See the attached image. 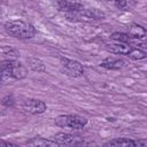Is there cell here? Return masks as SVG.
<instances>
[{"label": "cell", "mask_w": 147, "mask_h": 147, "mask_svg": "<svg viewBox=\"0 0 147 147\" xmlns=\"http://www.w3.org/2000/svg\"><path fill=\"white\" fill-rule=\"evenodd\" d=\"M1 54L6 60H17V57L20 56V52L10 46L1 47Z\"/></svg>", "instance_id": "obj_15"}, {"label": "cell", "mask_w": 147, "mask_h": 147, "mask_svg": "<svg viewBox=\"0 0 147 147\" xmlns=\"http://www.w3.org/2000/svg\"><path fill=\"white\" fill-rule=\"evenodd\" d=\"M100 65L102 68H106V69H110V70H118V69H122L124 65H125V62L122 60V59H118V57H106L105 60H102L100 62Z\"/></svg>", "instance_id": "obj_9"}, {"label": "cell", "mask_w": 147, "mask_h": 147, "mask_svg": "<svg viewBox=\"0 0 147 147\" xmlns=\"http://www.w3.org/2000/svg\"><path fill=\"white\" fill-rule=\"evenodd\" d=\"M113 3L115 5V7H117L118 9H123L127 6V1L126 0H111Z\"/></svg>", "instance_id": "obj_19"}, {"label": "cell", "mask_w": 147, "mask_h": 147, "mask_svg": "<svg viewBox=\"0 0 147 147\" xmlns=\"http://www.w3.org/2000/svg\"><path fill=\"white\" fill-rule=\"evenodd\" d=\"M28 75V70L17 60H3L1 63V77L2 82L13 79H23Z\"/></svg>", "instance_id": "obj_2"}, {"label": "cell", "mask_w": 147, "mask_h": 147, "mask_svg": "<svg viewBox=\"0 0 147 147\" xmlns=\"http://www.w3.org/2000/svg\"><path fill=\"white\" fill-rule=\"evenodd\" d=\"M52 139L56 141L59 146H70V145L76 144V137L69 133H64V132L56 133L55 136L52 137Z\"/></svg>", "instance_id": "obj_10"}, {"label": "cell", "mask_w": 147, "mask_h": 147, "mask_svg": "<svg viewBox=\"0 0 147 147\" xmlns=\"http://www.w3.org/2000/svg\"><path fill=\"white\" fill-rule=\"evenodd\" d=\"M126 56L131 60H142L147 56V53L140 48H134L132 47V49L126 54Z\"/></svg>", "instance_id": "obj_16"}, {"label": "cell", "mask_w": 147, "mask_h": 147, "mask_svg": "<svg viewBox=\"0 0 147 147\" xmlns=\"http://www.w3.org/2000/svg\"><path fill=\"white\" fill-rule=\"evenodd\" d=\"M61 69L64 75L71 78L80 77L84 74V68L80 62L67 57H61Z\"/></svg>", "instance_id": "obj_5"}, {"label": "cell", "mask_w": 147, "mask_h": 147, "mask_svg": "<svg viewBox=\"0 0 147 147\" xmlns=\"http://www.w3.org/2000/svg\"><path fill=\"white\" fill-rule=\"evenodd\" d=\"M68 20L71 21H95L105 17V14L94 8H83L77 11L64 13Z\"/></svg>", "instance_id": "obj_4"}, {"label": "cell", "mask_w": 147, "mask_h": 147, "mask_svg": "<svg viewBox=\"0 0 147 147\" xmlns=\"http://www.w3.org/2000/svg\"><path fill=\"white\" fill-rule=\"evenodd\" d=\"M106 49L113 54H118V55H126L131 49L132 46L129 45L127 42H115V44H109L106 46Z\"/></svg>", "instance_id": "obj_8"}, {"label": "cell", "mask_w": 147, "mask_h": 147, "mask_svg": "<svg viewBox=\"0 0 147 147\" xmlns=\"http://www.w3.org/2000/svg\"><path fill=\"white\" fill-rule=\"evenodd\" d=\"M110 39H113L116 42H129V40L131 39L129 33H124V32H114L110 36Z\"/></svg>", "instance_id": "obj_17"}, {"label": "cell", "mask_w": 147, "mask_h": 147, "mask_svg": "<svg viewBox=\"0 0 147 147\" xmlns=\"http://www.w3.org/2000/svg\"><path fill=\"white\" fill-rule=\"evenodd\" d=\"M136 146H147V139H137Z\"/></svg>", "instance_id": "obj_20"}, {"label": "cell", "mask_w": 147, "mask_h": 147, "mask_svg": "<svg viewBox=\"0 0 147 147\" xmlns=\"http://www.w3.org/2000/svg\"><path fill=\"white\" fill-rule=\"evenodd\" d=\"M26 63H28V67L32 71H36V72H44V71H46L45 63L40 59H37V57H28Z\"/></svg>", "instance_id": "obj_12"}, {"label": "cell", "mask_w": 147, "mask_h": 147, "mask_svg": "<svg viewBox=\"0 0 147 147\" xmlns=\"http://www.w3.org/2000/svg\"><path fill=\"white\" fill-rule=\"evenodd\" d=\"M57 8L63 13L77 11L84 8L83 3L79 0H55Z\"/></svg>", "instance_id": "obj_7"}, {"label": "cell", "mask_w": 147, "mask_h": 147, "mask_svg": "<svg viewBox=\"0 0 147 147\" xmlns=\"http://www.w3.org/2000/svg\"><path fill=\"white\" fill-rule=\"evenodd\" d=\"M0 147H16V145L11 144V142H7V141H1L0 142Z\"/></svg>", "instance_id": "obj_21"}, {"label": "cell", "mask_w": 147, "mask_h": 147, "mask_svg": "<svg viewBox=\"0 0 147 147\" xmlns=\"http://www.w3.org/2000/svg\"><path fill=\"white\" fill-rule=\"evenodd\" d=\"M129 34L133 39H142L147 37V30L142 25L133 23L129 26Z\"/></svg>", "instance_id": "obj_11"}, {"label": "cell", "mask_w": 147, "mask_h": 147, "mask_svg": "<svg viewBox=\"0 0 147 147\" xmlns=\"http://www.w3.org/2000/svg\"><path fill=\"white\" fill-rule=\"evenodd\" d=\"M21 107L24 111L32 114V115H40L46 111V103L38 99H24L21 102Z\"/></svg>", "instance_id": "obj_6"}, {"label": "cell", "mask_w": 147, "mask_h": 147, "mask_svg": "<svg viewBox=\"0 0 147 147\" xmlns=\"http://www.w3.org/2000/svg\"><path fill=\"white\" fill-rule=\"evenodd\" d=\"M54 123L59 127H69L79 130L86 126L87 119L79 115H60L54 118Z\"/></svg>", "instance_id": "obj_3"}, {"label": "cell", "mask_w": 147, "mask_h": 147, "mask_svg": "<svg viewBox=\"0 0 147 147\" xmlns=\"http://www.w3.org/2000/svg\"><path fill=\"white\" fill-rule=\"evenodd\" d=\"M105 146H136V140L129 139V138H115L113 140H109L105 144Z\"/></svg>", "instance_id": "obj_13"}, {"label": "cell", "mask_w": 147, "mask_h": 147, "mask_svg": "<svg viewBox=\"0 0 147 147\" xmlns=\"http://www.w3.org/2000/svg\"><path fill=\"white\" fill-rule=\"evenodd\" d=\"M26 145L29 146H37V147H44V146H59L56 141L48 140V139H44V138H32L31 140H29L26 142Z\"/></svg>", "instance_id": "obj_14"}, {"label": "cell", "mask_w": 147, "mask_h": 147, "mask_svg": "<svg viewBox=\"0 0 147 147\" xmlns=\"http://www.w3.org/2000/svg\"><path fill=\"white\" fill-rule=\"evenodd\" d=\"M5 31L10 37L17 38V39H30L36 34L34 26L31 23H28L21 20L8 21L5 24Z\"/></svg>", "instance_id": "obj_1"}, {"label": "cell", "mask_w": 147, "mask_h": 147, "mask_svg": "<svg viewBox=\"0 0 147 147\" xmlns=\"http://www.w3.org/2000/svg\"><path fill=\"white\" fill-rule=\"evenodd\" d=\"M14 103H15V98H14L13 94H8V95L3 96V99H2V105H3V106L10 107V106H13Z\"/></svg>", "instance_id": "obj_18"}]
</instances>
